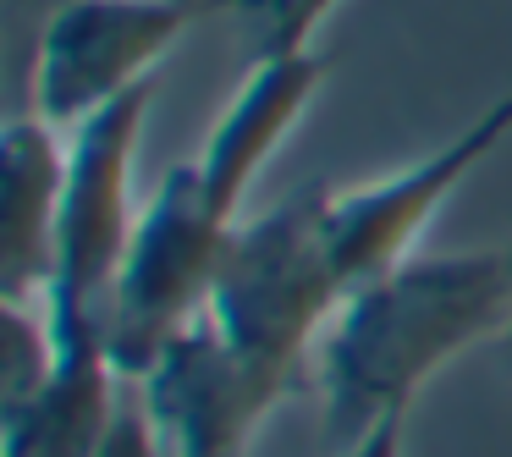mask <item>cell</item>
<instances>
[{
  "mask_svg": "<svg viewBox=\"0 0 512 457\" xmlns=\"http://www.w3.org/2000/svg\"><path fill=\"white\" fill-rule=\"evenodd\" d=\"M122 375L105 336H61V358L39 391L0 408V457H100L122 424Z\"/></svg>",
  "mask_w": 512,
  "mask_h": 457,
  "instance_id": "9c48e42d",
  "label": "cell"
},
{
  "mask_svg": "<svg viewBox=\"0 0 512 457\" xmlns=\"http://www.w3.org/2000/svg\"><path fill=\"white\" fill-rule=\"evenodd\" d=\"M133 386L166 457H248L265 419L287 402V391L215 331L210 314L171 336Z\"/></svg>",
  "mask_w": 512,
  "mask_h": 457,
  "instance_id": "52a82bcc",
  "label": "cell"
},
{
  "mask_svg": "<svg viewBox=\"0 0 512 457\" xmlns=\"http://www.w3.org/2000/svg\"><path fill=\"white\" fill-rule=\"evenodd\" d=\"M155 89L144 83L127 100L94 111L67 133V188H61L56 259L39 298L50 303L56 336H105L111 342V303L122 281L127 248L138 232V144H144Z\"/></svg>",
  "mask_w": 512,
  "mask_h": 457,
  "instance_id": "3957f363",
  "label": "cell"
},
{
  "mask_svg": "<svg viewBox=\"0 0 512 457\" xmlns=\"http://www.w3.org/2000/svg\"><path fill=\"white\" fill-rule=\"evenodd\" d=\"M325 188L331 182H303L265 210H248L226 237L204 309L215 331L287 397L309 386L320 336L347 298L325 243Z\"/></svg>",
  "mask_w": 512,
  "mask_h": 457,
  "instance_id": "7a4b0ae2",
  "label": "cell"
},
{
  "mask_svg": "<svg viewBox=\"0 0 512 457\" xmlns=\"http://www.w3.org/2000/svg\"><path fill=\"white\" fill-rule=\"evenodd\" d=\"M204 12L215 0H61L34 50V111L72 133L94 111L160 83V67Z\"/></svg>",
  "mask_w": 512,
  "mask_h": 457,
  "instance_id": "5b68a950",
  "label": "cell"
},
{
  "mask_svg": "<svg viewBox=\"0 0 512 457\" xmlns=\"http://www.w3.org/2000/svg\"><path fill=\"white\" fill-rule=\"evenodd\" d=\"M507 138H512V89L496 94L463 133H452L441 149H430V155L408 160V166L386 171V177H375V182L325 188V243H331V259H336V270H342L347 292L419 254V243L435 226V215L457 199V188H463Z\"/></svg>",
  "mask_w": 512,
  "mask_h": 457,
  "instance_id": "8992f818",
  "label": "cell"
},
{
  "mask_svg": "<svg viewBox=\"0 0 512 457\" xmlns=\"http://www.w3.org/2000/svg\"><path fill=\"white\" fill-rule=\"evenodd\" d=\"M325 78H331V61L320 50L281 61H248V78L237 83L232 105L215 116L204 149L193 155L204 193L215 199L221 215H232V221L248 215V193H254L259 171L287 149L298 122L314 111Z\"/></svg>",
  "mask_w": 512,
  "mask_h": 457,
  "instance_id": "ba28073f",
  "label": "cell"
},
{
  "mask_svg": "<svg viewBox=\"0 0 512 457\" xmlns=\"http://www.w3.org/2000/svg\"><path fill=\"white\" fill-rule=\"evenodd\" d=\"M61 188H67V127L17 111L0 138V298H34L56 259Z\"/></svg>",
  "mask_w": 512,
  "mask_h": 457,
  "instance_id": "30bf717a",
  "label": "cell"
},
{
  "mask_svg": "<svg viewBox=\"0 0 512 457\" xmlns=\"http://www.w3.org/2000/svg\"><path fill=\"white\" fill-rule=\"evenodd\" d=\"M402 441H408V419H380L375 430H364L358 441H347L336 457H402L408 452Z\"/></svg>",
  "mask_w": 512,
  "mask_h": 457,
  "instance_id": "4fadbf2b",
  "label": "cell"
},
{
  "mask_svg": "<svg viewBox=\"0 0 512 457\" xmlns=\"http://www.w3.org/2000/svg\"><path fill=\"white\" fill-rule=\"evenodd\" d=\"M232 226V215H221L204 193L193 160L171 166L149 188L111 303V353L127 380L144 375L177 331L204 320Z\"/></svg>",
  "mask_w": 512,
  "mask_h": 457,
  "instance_id": "277c9868",
  "label": "cell"
},
{
  "mask_svg": "<svg viewBox=\"0 0 512 457\" xmlns=\"http://www.w3.org/2000/svg\"><path fill=\"white\" fill-rule=\"evenodd\" d=\"M347 0H215V12L237 23V39L248 45V61L309 56L320 28L342 12Z\"/></svg>",
  "mask_w": 512,
  "mask_h": 457,
  "instance_id": "8fae6325",
  "label": "cell"
},
{
  "mask_svg": "<svg viewBox=\"0 0 512 457\" xmlns=\"http://www.w3.org/2000/svg\"><path fill=\"white\" fill-rule=\"evenodd\" d=\"M100 457H166V446H160V435H155V424H149V413L138 397H127L122 424H116V435L105 441Z\"/></svg>",
  "mask_w": 512,
  "mask_h": 457,
  "instance_id": "7c38bea8",
  "label": "cell"
},
{
  "mask_svg": "<svg viewBox=\"0 0 512 457\" xmlns=\"http://www.w3.org/2000/svg\"><path fill=\"white\" fill-rule=\"evenodd\" d=\"M501 342H507V358H512V320H507V336H501Z\"/></svg>",
  "mask_w": 512,
  "mask_h": 457,
  "instance_id": "5bb4252c",
  "label": "cell"
},
{
  "mask_svg": "<svg viewBox=\"0 0 512 457\" xmlns=\"http://www.w3.org/2000/svg\"><path fill=\"white\" fill-rule=\"evenodd\" d=\"M512 248L413 254L342 298L314 353L325 441L342 452L380 419H408L419 391L468 347L507 336Z\"/></svg>",
  "mask_w": 512,
  "mask_h": 457,
  "instance_id": "6da1fadb",
  "label": "cell"
}]
</instances>
